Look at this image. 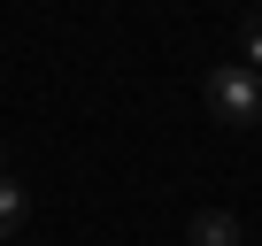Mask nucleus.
Here are the masks:
<instances>
[{
    "instance_id": "nucleus-1",
    "label": "nucleus",
    "mask_w": 262,
    "mask_h": 246,
    "mask_svg": "<svg viewBox=\"0 0 262 246\" xmlns=\"http://www.w3.org/2000/svg\"><path fill=\"white\" fill-rule=\"evenodd\" d=\"M201 92H208L216 123H231V131L262 123V69H247V62H216V69L201 77Z\"/></svg>"
},
{
    "instance_id": "nucleus-2",
    "label": "nucleus",
    "mask_w": 262,
    "mask_h": 246,
    "mask_svg": "<svg viewBox=\"0 0 262 246\" xmlns=\"http://www.w3.org/2000/svg\"><path fill=\"white\" fill-rule=\"evenodd\" d=\"M185 246H247V231H239V215H231V208H193Z\"/></svg>"
},
{
    "instance_id": "nucleus-3",
    "label": "nucleus",
    "mask_w": 262,
    "mask_h": 246,
    "mask_svg": "<svg viewBox=\"0 0 262 246\" xmlns=\"http://www.w3.org/2000/svg\"><path fill=\"white\" fill-rule=\"evenodd\" d=\"M24 215H31V192H24L16 177H0V246L24 231Z\"/></svg>"
},
{
    "instance_id": "nucleus-4",
    "label": "nucleus",
    "mask_w": 262,
    "mask_h": 246,
    "mask_svg": "<svg viewBox=\"0 0 262 246\" xmlns=\"http://www.w3.org/2000/svg\"><path fill=\"white\" fill-rule=\"evenodd\" d=\"M239 54H247V69H262V8L239 23Z\"/></svg>"
},
{
    "instance_id": "nucleus-5",
    "label": "nucleus",
    "mask_w": 262,
    "mask_h": 246,
    "mask_svg": "<svg viewBox=\"0 0 262 246\" xmlns=\"http://www.w3.org/2000/svg\"><path fill=\"white\" fill-rule=\"evenodd\" d=\"M0 177H8V146H0Z\"/></svg>"
}]
</instances>
